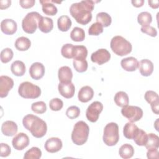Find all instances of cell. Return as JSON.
<instances>
[{
	"label": "cell",
	"instance_id": "46",
	"mask_svg": "<svg viewBox=\"0 0 159 159\" xmlns=\"http://www.w3.org/2000/svg\"><path fill=\"white\" fill-rule=\"evenodd\" d=\"M0 147H1L0 156L1 157H7L11 154V149L7 143H1L0 145Z\"/></svg>",
	"mask_w": 159,
	"mask_h": 159
},
{
	"label": "cell",
	"instance_id": "8",
	"mask_svg": "<svg viewBox=\"0 0 159 159\" xmlns=\"http://www.w3.org/2000/svg\"><path fill=\"white\" fill-rule=\"evenodd\" d=\"M121 114L130 122H135L141 119L143 116V111L138 106L127 105L122 107Z\"/></svg>",
	"mask_w": 159,
	"mask_h": 159
},
{
	"label": "cell",
	"instance_id": "50",
	"mask_svg": "<svg viewBox=\"0 0 159 159\" xmlns=\"http://www.w3.org/2000/svg\"><path fill=\"white\" fill-rule=\"evenodd\" d=\"M150 106H151V108H152L153 112L155 113V114L158 115V111H159V101L151 104Z\"/></svg>",
	"mask_w": 159,
	"mask_h": 159
},
{
	"label": "cell",
	"instance_id": "35",
	"mask_svg": "<svg viewBox=\"0 0 159 159\" xmlns=\"http://www.w3.org/2000/svg\"><path fill=\"white\" fill-rule=\"evenodd\" d=\"M88 55V50L84 45H74L73 59L83 58L86 59Z\"/></svg>",
	"mask_w": 159,
	"mask_h": 159
},
{
	"label": "cell",
	"instance_id": "37",
	"mask_svg": "<svg viewBox=\"0 0 159 159\" xmlns=\"http://www.w3.org/2000/svg\"><path fill=\"white\" fill-rule=\"evenodd\" d=\"M148 139V134L142 129H139V131L136 137L133 139L135 143L139 146H145Z\"/></svg>",
	"mask_w": 159,
	"mask_h": 159
},
{
	"label": "cell",
	"instance_id": "16",
	"mask_svg": "<svg viewBox=\"0 0 159 159\" xmlns=\"http://www.w3.org/2000/svg\"><path fill=\"white\" fill-rule=\"evenodd\" d=\"M29 73L32 78L38 80L41 79L45 74V67L40 62L32 63L29 68Z\"/></svg>",
	"mask_w": 159,
	"mask_h": 159
},
{
	"label": "cell",
	"instance_id": "43",
	"mask_svg": "<svg viewBox=\"0 0 159 159\" xmlns=\"http://www.w3.org/2000/svg\"><path fill=\"white\" fill-rule=\"evenodd\" d=\"M63 106V101L59 98H53L49 102V107L52 111H58L62 109Z\"/></svg>",
	"mask_w": 159,
	"mask_h": 159
},
{
	"label": "cell",
	"instance_id": "24",
	"mask_svg": "<svg viewBox=\"0 0 159 159\" xmlns=\"http://www.w3.org/2000/svg\"><path fill=\"white\" fill-rule=\"evenodd\" d=\"M11 72L16 76H22L25 72V66L24 62L20 60L14 61L11 66Z\"/></svg>",
	"mask_w": 159,
	"mask_h": 159
},
{
	"label": "cell",
	"instance_id": "42",
	"mask_svg": "<svg viewBox=\"0 0 159 159\" xmlns=\"http://www.w3.org/2000/svg\"><path fill=\"white\" fill-rule=\"evenodd\" d=\"M80 114V109L76 106H71L69 107L66 111V116L70 119L77 118Z\"/></svg>",
	"mask_w": 159,
	"mask_h": 159
},
{
	"label": "cell",
	"instance_id": "34",
	"mask_svg": "<svg viewBox=\"0 0 159 159\" xmlns=\"http://www.w3.org/2000/svg\"><path fill=\"white\" fill-rule=\"evenodd\" d=\"M73 67L76 71L83 73L88 69V62L86 59L83 58H74L73 61Z\"/></svg>",
	"mask_w": 159,
	"mask_h": 159
},
{
	"label": "cell",
	"instance_id": "41",
	"mask_svg": "<svg viewBox=\"0 0 159 159\" xmlns=\"http://www.w3.org/2000/svg\"><path fill=\"white\" fill-rule=\"evenodd\" d=\"M103 32V26L99 22L93 23L88 29V34L90 35H99Z\"/></svg>",
	"mask_w": 159,
	"mask_h": 159
},
{
	"label": "cell",
	"instance_id": "27",
	"mask_svg": "<svg viewBox=\"0 0 159 159\" xmlns=\"http://www.w3.org/2000/svg\"><path fill=\"white\" fill-rule=\"evenodd\" d=\"M119 154L122 158H130L134 154V147L129 143H125L120 147L119 150Z\"/></svg>",
	"mask_w": 159,
	"mask_h": 159
},
{
	"label": "cell",
	"instance_id": "39",
	"mask_svg": "<svg viewBox=\"0 0 159 159\" xmlns=\"http://www.w3.org/2000/svg\"><path fill=\"white\" fill-rule=\"evenodd\" d=\"M13 55H14V53L12 49L9 48H6L3 49L1 52V54H0L1 62L3 63H8L12 60V58H13Z\"/></svg>",
	"mask_w": 159,
	"mask_h": 159
},
{
	"label": "cell",
	"instance_id": "25",
	"mask_svg": "<svg viewBox=\"0 0 159 159\" xmlns=\"http://www.w3.org/2000/svg\"><path fill=\"white\" fill-rule=\"evenodd\" d=\"M52 1H40V3L42 6V11L48 16H55L57 13V7L52 4Z\"/></svg>",
	"mask_w": 159,
	"mask_h": 159
},
{
	"label": "cell",
	"instance_id": "20",
	"mask_svg": "<svg viewBox=\"0 0 159 159\" xmlns=\"http://www.w3.org/2000/svg\"><path fill=\"white\" fill-rule=\"evenodd\" d=\"M139 71L140 74L143 76H148L153 73V63L148 60H142L139 63Z\"/></svg>",
	"mask_w": 159,
	"mask_h": 159
},
{
	"label": "cell",
	"instance_id": "13",
	"mask_svg": "<svg viewBox=\"0 0 159 159\" xmlns=\"http://www.w3.org/2000/svg\"><path fill=\"white\" fill-rule=\"evenodd\" d=\"M58 89L60 94L64 98H71L75 92V87L73 83H60L58 86Z\"/></svg>",
	"mask_w": 159,
	"mask_h": 159
},
{
	"label": "cell",
	"instance_id": "29",
	"mask_svg": "<svg viewBox=\"0 0 159 159\" xmlns=\"http://www.w3.org/2000/svg\"><path fill=\"white\" fill-rule=\"evenodd\" d=\"M71 20L67 16H60L57 20L58 28L60 31L66 32L71 26Z\"/></svg>",
	"mask_w": 159,
	"mask_h": 159
},
{
	"label": "cell",
	"instance_id": "2",
	"mask_svg": "<svg viewBox=\"0 0 159 159\" xmlns=\"http://www.w3.org/2000/svg\"><path fill=\"white\" fill-rule=\"evenodd\" d=\"M22 124L36 138L43 137L47 131L46 122L40 117L33 114H30L25 116L22 119Z\"/></svg>",
	"mask_w": 159,
	"mask_h": 159
},
{
	"label": "cell",
	"instance_id": "49",
	"mask_svg": "<svg viewBox=\"0 0 159 159\" xmlns=\"http://www.w3.org/2000/svg\"><path fill=\"white\" fill-rule=\"evenodd\" d=\"M11 0H1L0 1V9H4L9 7L11 6Z\"/></svg>",
	"mask_w": 159,
	"mask_h": 159
},
{
	"label": "cell",
	"instance_id": "3",
	"mask_svg": "<svg viewBox=\"0 0 159 159\" xmlns=\"http://www.w3.org/2000/svg\"><path fill=\"white\" fill-rule=\"evenodd\" d=\"M89 128L88 124L80 120L77 122L74 127L71 133V140L76 145H82L84 144L88 138Z\"/></svg>",
	"mask_w": 159,
	"mask_h": 159
},
{
	"label": "cell",
	"instance_id": "15",
	"mask_svg": "<svg viewBox=\"0 0 159 159\" xmlns=\"http://www.w3.org/2000/svg\"><path fill=\"white\" fill-rule=\"evenodd\" d=\"M17 29V23L15 20L11 19H6L1 22V31L6 35H12Z\"/></svg>",
	"mask_w": 159,
	"mask_h": 159
},
{
	"label": "cell",
	"instance_id": "1",
	"mask_svg": "<svg viewBox=\"0 0 159 159\" xmlns=\"http://www.w3.org/2000/svg\"><path fill=\"white\" fill-rule=\"evenodd\" d=\"M94 7V1L84 0L72 4L70 7V12L78 24L86 25L92 19L91 12Z\"/></svg>",
	"mask_w": 159,
	"mask_h": 159
},
{
	"label": "cell",
	"instance_id": "47",
	"mask_svg": "<svg viewBox=\"0 0 159 159\" xmlns=\"http://www.w3.org/2000/svg\"><path fill=\"white\" fill-rule=\"evenodd\" d=\"M35 0H20L19 4L24 9H29L34 6L35 4Z\"/></svg>",
	"mask_w": 159,
	"mask_h": 159
},
{
	"label": "cell",
	"instance_id": "44",
	"mask_svg": "<svg viewBox=\"0 0 159 159\" xmlns=\"http://www.w3.org/2000/svg\"><path fill=\"white\" fill-rule=\"evenodd\" d=\"M144 98L146 101L150 104L159 101V97L158 94L156 92L151 90L146 91L144 95Z\"/></svg>",
	"mask_w": 159,
	"mask_h": 159
},
{
	"label": "cell",
	"instance_id": "4",
	"mask_svg": "<svg viewBox=\"0 0 159 159\" xmlns=\"http://www.w3.org/2000/svg\"><path fill=\"white\" fill-rule=\"evenodd\" d=\"M110 47L112 52L119 56L128 55L132 52V49L130 42L120 35L114 36L111 39Z\"/></svg>",
	"mask_w": 159,
	"mask_h": 159
},
{
	"label": "cell",
	"instance_id": "5",
	"mask_svg": "<svg viewBox=\"0 0 159 159\" xmlns=\"http://www.w3.org/2000/svg\"><path fill=\"white\" fill-rule=\"evenodd\" d=\"M103 142L107 146H114L119 142V126L115 122L107 124L104 129Z\"/></svg>",
	"mask_w": 159,
	"mask_h": 159
},
{
	"label": "cell",
	"instance_id": "38",
	"mask_svg": "<svg viewBox=\"0 0 159 159\" xmlns=\"http://www.w3.org/2000/svg\"><path fill=\"white\" fill-rule=\"evenodd\" d=\"M73 48H74V45L71 43H66L63 45L61 49V53L62 56L68 59L73 58Z\"/></svg>",
	"mask_w": 159,
	"mask_h": 159
},
{
	"label": "cell",
	"instance_id": "22",
	"mask_svg": "<svg viewBox=\"0 0 159 159\" xmlns=\"http://www.w3.org/2000/svg\"><path fill=\"white\" fill-rule=\"evenodd\" d=\"M139 128L133 122H127L123 129V134L125 138L128 139H134L137 135Z\"/></svg>",
	"mask_w": 159,
	"mask_h": 159
},
{
	"label": "cell",
	"instance_id": "18",
	"mask_svg": "<svg viewBox=\"0 0 159 159\" xmlns=\"http://www.w3.org/2000/svg\"><path fill=\"white\" fill-rule=\"evenodd\" d=\"M18 128L16 122L12 120H7L2 123L1 126L2 133L8 137H11L16 134Z\"/></svg>",
	"mask_w": 159,
	"mask_h": 159
},
{
	"label": "cell",
	"instance_id": "19",
	"mask_svg": "<svg viewBox=\"0 0 159 159\" xmlns=\"http://www.w3.org/2000/svg\"><path fill=\"white\" fill-rule=\"evenodd\" d=\"M94 96V91L93 88L89 86L82 87L78 94V98L80 101L82 102H87L92 99Z\"/></svg>",
	"mask_w": 159,
	"mask_h": 159
},
{
	"label": "cell",
	"instance_id": "28",
	"mask_svg": "<svg viewBox=\"0 0 159 159\" xmlns=\"http://www.w3.org/2000/svg\"><path fill=\"white\" fill-rule=\"evenodd\" d=\"M14 45L17 50L19 51H25L30 47L31 42L25 37H20L16 39Z\"/></svg>",
	"mask_w": 159,
	"mask_h": 159
},
{
	"label": "cell",
	"instance_id": "48",
	"mask_svg": "<svg viewBox=\"0 0 159 159\" xmlns=\"http://www.w3.org/2000/svg\"><path fill=\"white\" fill-rule=\"evenodd\" d=\"M147 157L148 158H157L158 159V148H152L148 150L147 152Z\"/></svg>",
	"mask_w": 159,
	"mask_h": 159
},
{
	"label": "cell",
	"instance_id": "9",
	"mask_svg": "<svg viewBox=\"0 0 159 159\" xmlns=\"http://www.w3.org/2000/svg\"><path fill=\"white\" fill-rule=\"evenodd\" d=\"M102 109L103 105L101 102L94 101L92 102L86 109V116L87 119L91 122H96Z\"/></svg>",
	"mask_w": 159,
	"mask_h": 159
},
{
	"label": "cell",
	"instance_id": "21",
	"mask_svg": "<svg viewBox=\"0 0 159 159\" xmlns=\"http://www.w3.org/2000/svg\"><path fill=\"white\" fill-rule=\"evenodd\" d=\"M58 76L60 83H70L73 78L71 69L68 66H63L59 68Z\"/></svg>",
	"mask_w": 159,
	"mask_h": 159
},
{
	"label": "cell",
	"instance_id": "12",
	"mask_svg": "<svg viewBox=\"0 0 159 159\" xmlns=\"http://www.w3.org/2000/svg\"><path fill=\"white\" fill-rule=\"evenodd\" d=\"M14 86L13 80L7 76H1L0 77V97L5 98L7 96L9 91Z\"/></svg>",
	"mask_w": 159,
	"mask_h": 159
},
{
	"label": "cell",
	"instance_id": "14",
	"mask_svg": "<svg viewBox=\"0 0 159 159\" xmlns=\"http://www.w3.org/2000/svg\"><path fill=\"white\" fill-rule=\"evenodd\" d=\"M63 146L61 140L58 137L48 139L45 143V149L49 153H56L60 151Z\"/></svg>",
	"mask_w": 159,
	"mask_h": 159
},
{
	"label": "cell",
	"instance_id": "23",
	"mask_svg": "<svg viewBox=\"0 0 159 159\" xmlns=\"http://www.w3.org/2000/svg\"><path fill=\"white\" fill-rule=\"evenodd\" d=\"M38 27L43 33L50 32L53 28V22L51 18L42 16L39 22Z\"/></svg>",
	"mask_w": 159,
	"mask_h": 159
},
{
	"label": "cell",
	"instance_id": "10",
	"mask_svg": "<svg viewBox=\"0 0 159 159\" xmlns=\"http://www.w3.org/2000/svg\"><path fill=\"white\" fill-rule=\"evenodd\" d=\"M111 58V54L105 48H101L93 52L91 56V60L93 62L96 63L99 65H102Z\"/></svg>",
	"mask_w": 159,
	"mask_h": 159
},
{
	"label": "cell",
	"instance_id": "40",
	"mask_svg": "<svg viewBox=\"0 0 159 159\" xmlns=\"http://www.w3.org/2000/svg\"><path fill=\"white\" fill-rule=\"evenodd\" d=\"M31 109L33 112L37 114H43L47 110L46 104L43 101H37L32 103Z\"/></svg>",
	"mask_w": 159,
	"mask_h": 159
},
{
	"label": "cell",
	"instance_id": "31",
	"mask_svg": "<svg viewBox=\"0 0 159 159\" xmlns=\"http://www.w3.org/2000/svg\"><path fill=\"white\" fill-rule=\"evenodd\" d=\"M147 150L152 148H158L159 147V137L155 134L150 133L148 134L147 142L145 145Z\"/></svg>",
	"mask_w": 159,
	"mask_h": 159
},
{
	"label": "cell",
	"instance_id": "11",
	"mask_svg": "<svg viewBox=\"0 0 159 159\" xmlns=\"http://www.w3.org/2000/svg\"><path fill=\"white\" fill-rule=\"evenodd\" d=\"M12 144L16 150H22L29 145V138L25 133H19L12 139Z\"/></svg>",
	"mask_w": 159,
	"mask_h": 159
},
{
	"label": "cell",
	"instance_id": "17",
	"mask_svg": "<svg viewBox=\"0 0 159 159\" xmlns=\"http://www.w3.org/2000/svg\"><path fill=\"white\" fill-rule=\"evenodd\" d=\"M139 63L138 60L133 57L125 58L120 61L122 68L127 71H135L139 67Z\"/></svg>",
	"mask_w": 159,
	"mask_h": 159
},
{
	"label": "cell",
	"instance_id": "6",
	"mask_svg": "<svg viewBox=\"0 0 159 159\" xmlns=\"http://www.w3.org/2000/svg\"><path fill=\"white\" fill-rule=\"evenodd\" d=\"M19 94L23 98L35 99L41 94L39 86L29 81H24L20 84L18 88Z\"/></svg>",
	"mask_w": 159,
	"mask_h": 159
},
{
	"label": "cell",
	"instance_id": "30",
	"mask_svg": "<svg viewBox=\"0 0 159 159\" xmlns=\"http://www.w3.org/2000/svg\"><path fill=\"white\" fill-rule=\"evenodd\" d=\"M70 38L75 42H82L85 38L84 30L80 27H74L70 33Z\"/></svg>",
	"mask_w": 159,
	"mask_h": 159
},
{
	"label": "cell",
	"instance_id": "7",
	"mask_svg": "<svg viewBox=\"0 0 159 159\" xmlns=\"http://www.w3.org/2000/svg\"><path fill=\"white\" fill-rule=\"evenodd\" d=\"M42 16L37 12H29L22 19V27L23 30L29 34H34L38 27Z\"/></svg>",
	"mask_w": 159,
	"mask_h": 159
},
{
	"label": "cell",
	"instance_id": "33",
	"mask_svg": "<svg viewBox=\"0 0 159 159\" xmlns=\"http://www.w3.org/2000/svg\"><path fill=\"white\" fill-rule=\"evenodd\" d=\"M96 19L97 22L100 23L103 26V27H107L109 26L112 22V19L111 16L104 12H101L98 13L96 15Z\"/></svg>",
	"mask_w": 159,
	"mask_h": 159
},
{
	"label": "cell",
	"instance_id": "52",
	"mask_svg": "<svg viewBox=\"0 0 159 159\" xmlns=\"http://www.w3.org/2000/svg\"><path fill=\"white\" fill-rule=\"evenodd\" d=\"M131 2L134 6L136 7H140L143 5L144 1L143 0H134V1L133 0L131 1Z\"/></svg>",
	"mask_w": 159,
	"mask_h": 159
},
{
	"label": "cell",
	"instance_id": "36",
	"mask_svg": "<svg viewBox=\"0 0 159 159\" xmlns=\"http://www.w3.org/2000/svg\"><path fill=\"white\" fill-rule=\"evenodd\" d=\"M42 156L41 150L36 147H33L27 150L24 156V159H39Z\"/></svg>",
	"mask_w": 159,
	"mask_h": 159
},
{
	"label": "cell",
	"instance_id": "45",
	"mask_svg": "<svg viewBox=\"0 0 159 159\" xmlns=\"http://www.w3.org/2000/svg\"><path fill=\"white\" fill-rule=\"evenodd\" d=\"M140 30L142 32L147 34V35H148L151 37H156L157 35V31L156 29L150 25L142 27L140 29Z\"/></svg>",
	"mask_w": 159,
	"mask_h": 159
},
{
	"label": "cell",
	"instance_id": "51",
	"mask_svg": "<svg viewBox=\"0 0 159 159\" xmlns=\"http://www.w3.org/2000/svg\"><path fill=\"white\" fill-rule=\"evenodd\" d=\"M148 3L150 6L153 9H157L159 7V1L158 0H154V1H148Z\"/></svg>",
	"mask_w": 159,
	"mask_h": 159
},
{
	"label": "cell",
	"instance_id": "26",
	"mask_svg": "<svg viewBox=\"0 0 159 159\" xmlns=\"http://www.w3.org/2000/svg\"><path fill=\"white\" fill-rule=\"evenodd\" d=\"M114 102L117 106L123 107L129 104V96L125 92L119 91L114 96Z\"/></svg>",
	"mask_w": 159,
	"mask_h": 159
},
{
	"label": "cell",
	"instance_id": "32",
	"mask_svg": "<svg viewBox=\"0 0 159 159\" xmlns=\"http://www.w3.org/2000/svg\"><path fill=\"white\" fill-rule=\"evenodd\" d=\"M152 21V17L148 12H142L137 16V22L142 27L148 26Z\"/></svg>",
	"mask_w": 159,
	"mask_h": 159
}]
</instances>
